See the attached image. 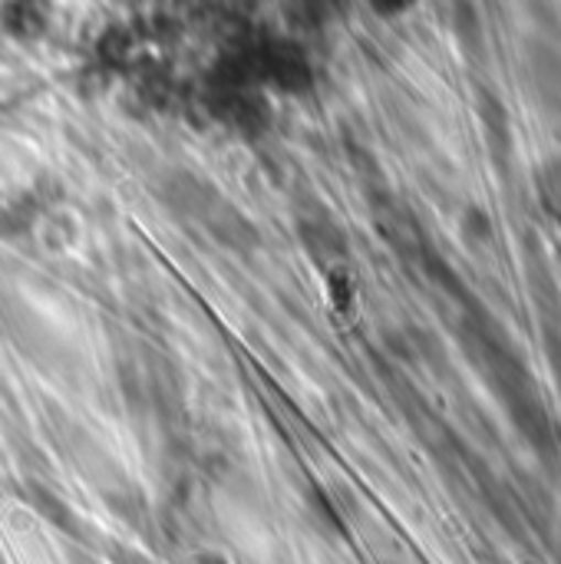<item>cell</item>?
<instances>
[{
  "label": "cell",
  "mask_w": 561,
  "mask_h": 564,
  "mask_svg": "<svg viewBox=\"0 0 561 564\" xmlns=\"http://www.w3.org/2000/svg\"><path fill=\"white\" fill-rule=\"evenodd\" d=\"M479 324H483L476 330L479 354H483V364L489 370V380L496 383L499 400L509 410L513 426L526 436V443L542 459L555 463L559 459V436H555V426L549 420L546 400L536 387V377L529 373V367L522 364V357L513 350L509 337H503V330L496 324H489L486 317Z\"/></svg>",
  "instance_id": "cell-1"
},
{
  "label": "cell",
  "mask_w": 561,
  "mask_h": 564,
  "mask_svg": "<svg viewBox=\"0 0 561 564\" xmlns=\"http://www.w3.org/2000/svg\"><path fill=\"white\" fill-rule=\"evenodd\" d=\"M479 119H483V129H486L489 152L496 155L499 165H509L513 145H516V132H513V119H509L506 102L493 89H479Z\"/></svg>",
  "instance_id": "cell-2"
},
{
  "label": "cell",
  "mask_w": 561,
  "mask_h": 564,
  "mask_svg": "<svg viewBox=\"0 0 561 564\" xmlns=\"http://www.w3.org/2000/svg\"><path fill=\"white\" fill-rule=\"evenodd\" d=\"M529 69L546 112L561 119V53L549 43H536L529 50Z\"/></svg>",
  "instance_id": "cell-3"
},
{
  "label": "cell",
  "mask_w": 561,
  "mask_h": 564,
  "mask_svg": "<svg viewBox=\"0 0 561 564\" xmlns=\"http://www.w3.org/2000/svg\"><path fill=\"white\" fill-rule=\"evenodd\" d=\"M539 195H542V205L559 215L561 218V159H549L539 172Z\"/></svg>",
  "instance_id": "cell-4"
},
{
  "label": "cell",
  "mask_w": 561,
  "mask_h": 564,
  "mask_svg": "<svg viewBox=\"0 0 561 564\" xmlns=\"http://www.w3.org/2000/svg\"><path fill=\"white\" fill-rule=\"evenodd\" d=\"M456 33L463 40V46H470L473 53L483 50V26H479V17H476V7H470V3L456 7Z\"/></svg>",
  "instance_id": "cell-5"
},
{
  "label": "cell",
  "mask_w": 561,
  "mask_h": 564,
  "mask_svg": "<svg viewBox=\"0 0 561 564\" xmlns=\"http://www.w3.org/2000/svg\"><path fill=\"white\" fill-rule=\"evenodd\" d=\"M463 235L470 241H493V218L486 215V208L479 205H470L466 215H463Z\"/></svg>",
  "instance_id": "cell-6"
},
{
  "label": "cell",
  "mask_w": 561,
  "mask_h": 564,
  "mask_svg": "<svg viewBox=\"0 0 561 564\" xmlns=\"http://www.w3.org/2000/svg\"><path fill=\"white\" fill-rule=\"evenodd\" d=\"M549 360H552V370L561 383V337H555V334H549Z\"/></svg>",
  "instance_id": "cell-7"
}]
</instances>
